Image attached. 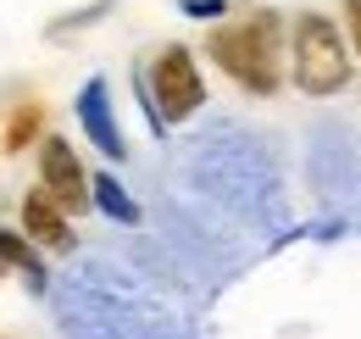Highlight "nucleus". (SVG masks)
Listing matches in <instances>:
<instances>
[{
  "label": "nucleus",
  "mask_w": 361,
  "mask_h": 339,
  "mask_svg": "<svg viewBox=\"0 0 361 339\" xmlns=\"http://www.w3.org/2000/svg\"><path fill=\"white\" fill-rule=\"evenodd\" d=\"M90 206H100L106 217H117L123 228H134L139 222V206H134V195L111 178V172H100V178H90Z\"/></svg>",
  "instance_id": "obj_9"
},
{
  "label": "nucleus",
  "mask_w": 361,
  "mask_h": 339,
  "mask_svg": "<svg viewBox=\"0 0 361 339\" xmlns=\"http://www.w3.org/2000/svg\"><path fill=\"white\" fill-rule=\"evenodd\" d=\"M212 56L228 78H239L256 95H272L278 89V17L256 11V17L233 23L223 34H212Z\"/></svg>",
  "instance_id": "obj_3"
},
{
  "label": "nucleus",
  "mask_w": 361,
  "mask_h": 339,
  "mask_svg": "<svg viewBox=\"0 0 361 339\" xmlns=\"http://www.w3.org/2000/svg\"><path fill=\"white\" fill-rule=\"evenodd\" d=\"M106 11H111V0H94L84 11H73V17H56L50 23V40H67V34H84L90 23H106Z\"/></svg>",
  "instance_id": "obj_11"
},
{
  "label": "nucleus",
  "mask_w": 361,
  "mask_h": 339,
  "mask_svg": "<svg viewBox=\"0 0 361 339\" xmlns=\"http://www.w3.org/2000/svg\"><path fill=\"white\" fill-rule=\"evenodd\" d=\"M295 84L306 95H339L350 84V50L334 17L300 11L295 17Z\"/></svg>",
  "instance_id": "obj_4"
},
{
  "label": "nucleus",
  "mask_w": 361,
  "mask_h": 339,
  "mask_svg": "<svg viewBox=\"0 0 361 339\" xmlns=\"http://www.w3.org/2000/svg\"><path fill=\"white\" fill-rule=\"evenodd\" d=\"M56 317L67 339H178L173 317L145 295V284L111 267L106 256H90L67 273L56 295Z\"/></svg>",
  "instance_id": "obj_1"
},
{
  "label": "nucleus",
  "mask_w": 361,
  "mask_h": 339,
  "mask_svg": "<svg viewBox=\"0 0 361 339\" xmlns=\"http://www.w3.org/2000/svg\"><path fill=\"white\" fill-rule=\"evenodd\" d=\"M34 128H39V106H17L6 123V150H23V139H34Z\"/></svg>",
  "instance_id": "obj_12"
},
{
  "label": "nucleus",
  "mask_w": 361,
  "mask_h": 339,
  "mask_svg": "<svg viewBox=\"0 0 361 339\" xmlns=\"http://www.w3.org/2000/svg\"><path fill=\"white\" fill-rule=\"evenodd\" d=\"M39 178H45V195L61 212H90V178H84V167H78V156H73L67 139L50 133L39 145Z\"/></svg>",
  "instance_id": "obj_6"
},
{
  "label": "nucleus",
  "mask_w": 361,
  "mask_h": 339,
  "mask_svg": "<svg viewBox=\"0 0 361 339\" xmlns=\"http://www.w3.org/2000/svg\"><path fill=\"white\" fill-rule=\"evenodd\" d=\"M195 172H200V184H206L212 201H228V206H239V212H256L262 201H272V189H278L272 167L250 150V139L233 145V150L200 139V150H195Z\"/></svg>",
  "instance_id": "obj_2"
},
{
  "label": "nucleus",
  "mask_w": 361,
  "mask_h": 339,
  "mask_svg": "<svg viewBox=\"0 0 361 339\" xmlns=\"http://www.w3.org/2000/svg\"><path fill=\"white\" fill-rule=\"evenodd\" d=\"M0 267H17V273L28 278V290L45 295V267H39V256H34V245H28L23 234H11V228H0Z\"/></svg>",
  "instance_id": "obj_10"
},
{
  "label": "nucleus",
  "mask_w": 361,
  "mask_h": 339,
  "mask_svg": "<svg viewBox=\"0 0 361 339\" xmlns=\"http://www.w3.org/2000/svg\"><path fill=\"white\" fill-rule=\"evenodd\" d=\"M178 11L195 17V23H217V17L228 11V0H178Z\"/></svg>",
  "instance_id": "obj_13"
},
{
  "label": "nucleus",
  "mask_w": 361,
  "mask_h": 339,
  "mask_svg": "<svg viewBox=\"0 0 361 339\" xmlns=\"http://www.w3.org/2000/svg\"><path fill=\"white\" fill-rule=\"evenodd\" d=\"M23 228L45 245V251H73V228H67V212L50 201L45 189H28L23 195Z\"/></svg>",
  "instance_id": "obj_8"
},
{
  "label": "nucleus",
  "mask_w": 361,
  "mask_h": 339,
  "mask_svg": "<svg viewBox=\"0 0 361 339\" xmlns=\"http://www.w3.org/2000/svg\"><path fill=\"white\" fill-rule=\"evenodd\" d=\"M345 11H350V40H356V56H361V0H345Z\"/></svg>",
  "instance_id": "obj_14"
},
{
  "label": "nucleus",
  "mask_w": 361,
  "mask_h": 339,
  "mask_svg": "<svg viewBox=\"0 0 361 339\" xmlns=\"http://www.w3.org/2000/svg\"><path fill=\"white\" fill-rule=\"evenodd\" d=\"M206 106V84H200V67H195V50L189 44H167L156 50L150 61V95H145V117L161 133L167 123H183Z\"/></svg>",
  "instance_id": "obj_5"
},
{
  "label": "nucleus",
  "mask_w": 361,
  "mask_h": 339,
  "mask_svg": "<svg viewBox=\"0 0 361 339\" xmlns=\"http://www.w3.org/2000/svg\"><path fill=\"white\" fill-rule=\"evenodd\" d=\"M78 123H84V133H90V145L100 156H111V162L128 156L123 128H117V106H111V95H106V78H90V84L78 89Z\"/></svg>",
  "instance_id": "obj_7"
}]
</instances>
